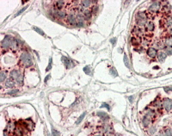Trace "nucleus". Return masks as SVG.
Segmentation results:
<instances>
[{
  "label": "nucleus",
  "mask_w": 172,
  "mask_h": 136,
  "mask_svg": "<svg viewBox=\"0 0 172 136\" xmlns=\"http://www.w3.org/2000/svg\"><path fill=\"white\" fill-rule=\"evenodd\" d=\"M101 108H107L109 110H110V106H109L108 103H103V104L101 105Z\"/></svg>",
  "instance_id": "36"
},
{
  "label": "nucleus",
  "mask_w": 172,
  "mask_h": 136,
  "mask_svg": "<svg viewBox=\"0 0 172 136\" xmlns=\"http://www.w3.org/2000/svg\"><path fill=\"white\" fill-rule=\"evenodd\" d=\"M97 116H99L103 121H107L109 119V116L106 114V113H104V112H102V111H99V112H97Z\"/></svg>",
  "instance_id": "23"
},
{
  "label": "nucleus",
  "mask_w": 172,
  "mask_h": 136,
  "mask_svg": "<svg viewBox=\"0 0 172 136\" xmlns=\"http://www.w3.org/2000/svg\"><path fill=\"white\" fill-rule=\"evenodd\" d=\"M91 11L93 16H97V13H98V5H97V3L92 5V7L91 8Z\"/></svg>",
  "instance_id": "25"
},
{
  "label": "nucleus",
  "mask_w": 172,
  "mask_h": 136,
  "mask_svg": "<svg viewBox=\"0 0 172 136\" xmlns=\"http://www.w3.org/2000/svg\"><path fill=\"white\" fill-rule=\"evenodd\" d=\"M97 2L96 1H87V0H83V1L80 2V5L84 8V9H89L90 7L91 8L93 5L97 4Z\"/></svg>",
  "instance_id": "17"
},
{
  "label": "nucleus",
  "mask_w": 172,
  "mask_h": 136,
  "mask_svg": "<svg viewBox=\"0 0 172 136\" xmlns=\"http://www.w3.org/2000/svg\"><path fill=\"white\" fill-rule=\"evenodd\" d=\"M83 17L85 18L86 21H89L90 19H91L93 15H92V12H91V11L90 9H85V11L83 13Z\"/></svg>",
  "instance_id": "22"
},
{
  "label": "nucleus",
  "mask_w": 172,
  "mask_h": 136,
  "mask_svg": "<svg viewBox=\"0 0 172 136\" xmlns=\"http://www.w3.org/2000/svg\"><path fill=\"white\" fill-rule=\"evenodd\" d=\"M53 136H59V133L57 130L53 129Z\"/></svg>",
  "instance_id": "38"
},
{
  "label": "nucleus",
  "mask_w": 172,
  "mask_h": 136,
  "mask_svg": "<svg viewBox=\"0 0 172 136\" xmlns=\"http://www.w3.org/2000/svg\"><path fill=\"white\" fill-rule=\"evenodd\" d=\"M166 58H167V55H166V53L163 51H158L157 55V60L158 62L163 63V61H165Z\"/></svg>",
  "instance_id": "19"
},
{
  "label": "nucleus",
  "mask_w": 172,
  "mask_h": 136,
  "mask_svg": "<svg viewBox=\"0 0 172 136\" xmlns=\"http://www.w3.org/2000/svg\"><path fill=\"white\" fill-rule=\"evenodd\" d=\"M167 35H172V29H168V30H167Z\"/></svg>",
  "instance_id": "40"
},
{
  "label": "nucleus",
  "mask_w": 172,
  "mask_h": 136,
  "mask_svg": "<svg viewBox=\"0 0 172 136\" xmlns=\"http://www.w3.org/2000/svg\"><path fill=\"white\" fill-rule=\"evenodd\" d=\"M49 78H50V75H48V76L46 78V79H45V83H47V79H48Z\"/></svg>",
  "instance_id": "42"
},
{
  "label": "nucleus",
  "mask_w": 172,
  "mask_h": 136,
  "mask_svg": "<svg viewBox=\"0 0 172 136\" xmlns=\"http://www.w3.org/2000/svg\"><path fill=\"white\" fill-rule=\"evenodd\" d=\"M152 121H153V119L149 115H147L146 113L143 115L142 123H143V126L145 127H148L151 124H152Z\"/></svg>",
  "instance_id": "11"
},
{
  "label": "nucleus",
  "mask_w": 172,
  "mask_h": 136,
  "mask_svg": "<svg viewBox=\"0 0 172 136\" xmlns=\"http://www.w3.org/2000/svg\"><path fill=\"white\" fill-rule=\"evenodd\" d=\"M4 136H10V135H9V133H8L7 131H5V133H4Z\"/></svg>",
  "instance_id": "41"
},
{
  "label": "nucleus",
  "mask_w": 172,
  "mask_h": 136,
  "mask_svg": "<svg viewBox=\"0 0 172 136\" xmlns=\"http://www.w3.org/2000/svg\"><path fill=\"white\" fill-rule=\"evenodd\" d=\"M27 8H28V6H25V7L22 8V9H21L20 11H17V14H16V15L14 16V17H18L19 15H21V14H22V13H23V11H26V9H27Z\"/></svg>",
  "instance_id": "34"
},
{
  "label": "nucleus",
  "mask_w": 172,
  "mask_h": 136,
  "mask_svg": "<svg viewBox=\"0 0 172 136\" xmlns=\"http://www.w3.org/2000/svg\"><path fill=\"white\" fill-rule=\"evenodd\" d=\"M164 91H165V92H170V91H172V86L164 87Z\"/></svg>",
  "instance_id": "37"
},
{
  "label": "nucleus",
  "mask_w": 172,
  "mask_h": 136,
  "mask_svg": "<svg viewBox=\"0 0 172 136\" xmlns=\"http://www.w3.org/2000/svg\"><path fill=\"white\" fill-rule=\"evenodd\" d=\"M163 52L166 53V55H172V47H166L163 50Z\"/></svg>",
  "instance_id": "31"
},
{
  "label": "nucleus",
  "mask_w": 172,
  "mask_h": 136,
  "mask_svg": "<svg viewBox=\"0 0 172 136\" xmlns=\"http://www.w3.org/2000/svg\"><path fill=\"white\" fill-rule=\"evenodd\" d=\"M123 60H124V64H125V65H126L127 68H129V69H130V63H129V59H128V57H127V55L126 53H124Z\"/></svg>",
  "instance_id": "27"
},
{
  "label": "nucleus",
  "mask_w": 172,
  "mask_h": 136,
  "mask_svg": "<svg viewBox=\"0 0 172 136\" xmlns=\"http://www.w3.org/2000/svg\"><path fill=\"white\" fill-rule=\"evenodd\" d=\"M157 53H158V51H157L156 48H154L153 47H151V46H150V47L147 48V50H146V54H147V56H148L149 58H151V59H155V58H157Z\"/></svg>",
  "instance_id": "13"
},
{
  "label": "nucleus",
  "mask_w": 172,
  "mask_h": 136,
  "mask_svg": "<svg viewBox=\"0 0 172 136\" xmlns=\"http://www.w3.org/2000/svg\"><path fill=\"white\" fill-rule=\"evenodd\" d=\"M171 11H172V6H171Z\"/></svg>",
  "instance_id": "45"
},
{
  "label": "nucleus",
  "mask_w": 172,
  "mask_h": 136,
  "mask_svg": "<svg viewBox=\"0 0 172 136\" xmlns=\"http://www.w3.org/2000/svg\"><path fill=\"white\" fill-rule=\"evenodd\" d=\"M162 106H163V109L167 111V112H170L172 110V99L170 98H163L162 100Z\"/></svg>",
  "instance_id": "7"
},
{
  "label": "nucleus",
  "mask_w": 172,
  "mask_h": 136,
  "mask_svg": "<svg viewBox=\"0 0 172 136\" xmlns=\"http://www.w3.org/2000/svg\"><path fill=\"white\" fill-rule=\"evenodd\" d=\"M151 47H153L154 48H156L157 50H159V51H163L164 48L166 47L163 41H162V39H159V40H155L154 41H152L151 43Z\"/></svg>",
  "instance_id": "9"
},
{
  "label": "nucleus",
  "mask_w": 172,
  "mask_h": 136,
  "mask_svg": "<svg viewBox=\"0 0 172 136\" xmlns=\"http://www.w3.org/2000/svg\"><path fill=\"white\" fill-rule=\"evenodd\" d=\"M34 65L32 55L28 51H22L18 59V65L20 68H29Z\"/></svg>",
  "instance_id": "1"
},
{
  "label": "nucleus",
  "mask_w": 172,
  "mask_h": 136,
  "mask_svg": "<svg viewBox=\"0 0 172 136\" xmlns=\"http://www.w3.org/2000/svg\"><path fill=\"white\" fill-rule=\"evenodd\" d=\"M163 136H172V129L169 127H166L162 131Z\"/></svg>",
  "instance_id": "24"
},
{
  "label": "nucleus",
  "mask_w": 172,
  "mask_h": 136,
  "mask_svg": "<svg viewBox=\"0 0 172 136\" xmlns=\"http://www.w3.org/2000/svg\"><path fill=\"white\" fill-rule=\"evenodd\" d=\"M77 12L75 11H71L70 13H68L67 17L65 18L66 23L71 26H77Z\"/></svg>",
  "instance_id": "5"
},
{
  "label": "nucleus",
  "mask_w": 172,
  "mask_h": 136,
  "mask_svg": "<svg viewBox=\"0 0 172 136\" xmlns=\"http://www.w3.org/2000/svg\"><path fill=\"white\" fill-rule=\"evenodd\" d=\"M52 58H50V59H49V64H48V65H47V69H46V72H48L49 70H51V68H52Z\"/></svg>",
  "instance_id": "35"
},
{
  "label": "nucleus",
  "mask_w": 172,
  "mask_h": 136,
  "mask_svg": "<svg viewBox=\"0 0 172 136\" xmlns=\"http://www.w3.org/2000/svg\"><path fill=\"white\" fill-rule=\"evenodd\" d=\"M161 23H163L162 28H164L167 30L172 29V16L171 15L166 16L163 20H161Z\"/></svg>",
  "instance_id": "6"
},
{
  "label": "nucleus",
  "mask_w": 172,
  "mask_h": 136,
  "mask_svg": "<svg viewBox=\"0 0 172 136\" xmlns=\"http://www.w3.org/2000/svg\"><path fill=\"white\" fill-rule=\"evenodd\" d=\"M149 18H148V14L147 11H137L135 14V23H136V26L140 27V28H144L145 25L146 24V23L148 22Z\"/></svg>",
  "instance_id": "3"
},
{
  "label": "nucleus",
  "mask_w": 172,
  "mask_h": 136,
  "mask_svg": "<svg viewBox=\"0 0 172 136\" xmlns=\"http://www.w3.org/2000/svg\"><path fill=\"white\" fill-rule=\"evenodd\" d=\"M157 131V127H156L155 126H151V127L149 128L148 133H149L150 135H154V133H156Z\"/></svg>",
  "instance_id": "28"
},
{
  "label": "nucleus",
  "mask_w": 172,
  "mask_h": 136,
  "mask_svg": "<svg viewBox=\"0 0 172 136\" xmlns=\"http://www.w3.org/2000/svg\"><path fill=\"white\" fill-rule=\"evenodd\" d=\"M33 29H34L35 31H36V32H37L39 35H42V36H45V33H44V31H43V30H41L40 28L34 26V27H33Z\"/></svg>",
  "instance_id": "29"
},
{
  "label": "nucleus",
  "mask_w": 172,
  "mask_h": 136,
  "mask_svg": "<svg viewBox=\"0 0 172 136\" xmlns=\"http://www.w3.org/2000/svg\"><path fill=\"white\" fill-rule=\"evenodd\" d=\"M4 85H5V88H7V89H13L15 86H16V85H17V83L15 82V80H13L11 78H8L5 81V83L3 84Z\"/></svg>",
  "instance_id": "16"
},
{
  "label": "nucleus",
  "mask_w": 172,
  "mask_h": 136,
  "mask_svg": "<svg viewBox=\"0 0 172 136\" xmlns=\"http://www.w3.org/2000/svg\"><path fill=\"white\" fill-rule=\"evenodd\" d=\"M85 115H86V113H85V112H83V114H82V115H80V117H79V118L77 119V121H76V124H77V125H78V124H79V123H80V122H81V121H83V119L84 118Z\"/></svg>",
  "instance_id": "33"
},
{
  "label": "nucleus",
  "mask_w": 172,
  "mask_h": 136,
  "mask_svg": "<svg viewBox=\"0 0 172 136\" xmlns=\"http://www.w3.org/2000/svg\"><path fill=\"white\" fill-rule=\"evenodd\" d=\"M67 4L68 1H53L52 6L56 10L61 11V10H65V8H67Z\"/></svg>",
  "instance_id": "8"
},
{
  "label": "nucleus",
  "mask_w": 172,
  "mask_h": 136,
  "mask_svg": "<svg viewBox=\"0 0 172 136\" xmlns=\"http://www.w3.org/2000/svg\"><path fill=\"white\" fill-rule=\"evenodd\" d=\"M93 136H102V135H100V134H95V135H93Z\"/></svg>",
  "instance_id": "43"
},
{
  "label": "nucleus",
  "mask_w": 172,
  "mask_h": 136,
  "mask_svg": "<svg viewBox=\"0 0 172 136\" xmlns=\"http://www.w3.org/2000/svg\"><path fill=\"white\" fill-rule=\"evenodd\" d=\"M162 2H159V1H152L151 3V5H149L148 7V10H147V14H148V18L150 19L151 18V16L153 17L154 15H157L161 7H162Z\"/></svg>",
  "instance_id": "4"
},
{
  "label": "nucleus",
  "mask_w": 172,
  "mask_h": 136,
  "mask_svg": "<svg viewBox=\"0 0 172 136\" xmlns=\"http://www.w3.org/2000/svg\"><path fill=\"white\" fill-rule=\"evenodd\" d=\"M162 41H163L165 47H172V35H169L166 34L162 37Z\"/></svg>",
  "instance_id": "15"
},
{
  "label": "nucleus",
  "mask_w": 172,
  "mask_h": 136,
  "mask_svg": "<svg viewBox=\"0 0 172 136\" xmlns=\"http://www.w3.org/2000/svg\"><path fill=\"white\" fill-rule=\"evenodd\" d=\"M83 72L87 74V75H91V74H92V70H91V67L90 66V65H87V66H85L84 68H83Z\"/></svg>",
  "instance_id": "26"
},
{
  "label": "nucleus",
  "mask_w": 172,
  "mask_h": 136,
  "mask_svg": "<svg viewBox=\"0 0 172 136\" xmlns=\"http://www.w3.org/2000/svg\"><path fill=\"white\" fill-rule=\"evenodd\" d=\"M8 74H9L8 71L2 69L1 73H0V82H1V84H4L5 81L8 79V78H7Z\"/></svg>",
  "instance_id": "21"
},
{
  "label": "nucleus",
  "mask_w": 172,
  "mask_h": 136,
  "mask_svg": "<svg viewBox=\"0 0 172 136\" xmlns=\"http://www.w3.org/2000/svg\"><path fill=\"white\" fill-rule=\"evenodd\" d=\"M144 29H145V31L146 32V34L152 33V32L155 30V24H154V23H153L151 20L148 21V22L146 23V24L145 25Z\"/></svg>",
  "instance_id": "12"
},
{
  "label": "nucleus",
  "mask_w": 172,
  "mask_h": 136,
  "mask_svg": "<svg viewBox=\"0 0 172 136\" xmlns=\"http://www.w3.org/2000/svg\"><path fill=\"white\" fill-rule=\"evenodd\" d=\"M141 41H142V40H141V38H139V37L133 36V37L131 38V44H132L133 47H139V46L141 45Z\"/></svg>",
  "instance_id": "18"
},
{
  "label": "nucleus",
  "mask_w": 172,
  "mask_h": 136,
  "mask_svg": "<svg viewBox=\"0 0 172 136\" xmlns=\"http://www.w3.org/2000/svg\"><path fill=\"white\" fill-rule=\"evenodd\" d=\"M9 75H10V78H11L13 80H15V82L17 83V85L23 86V81H24V76H23V73L21 70L20 67L19 68H12L9 73Z\"/></svg>",
  "instance_id": "2"
},
{
  "label": "nucleus",
  "mask_w": 172,
  "mask_h": 136,
  "mask_svg": "<svg viewBox=\"0 0 172 136\" xmlns=\"http://www.w3.org/2000/svg\"><path fill=\"white\" fill-rule=\"evenodd\" d=\"M110 136H118V135H113V134H112V135H110Z\"/></svg>",
  "instance_id": "44"
},
{
  "label": "nucleus",
  "mask_w": 172,
  "mask_h": 136,
  "mask_svg": "<svg viewBox=\"0 0 172 136\" xmlns=\"http://www.w3.org/2000/svg\"><path fill=\"white\" fill-rule=\"evenodd\" d=\"M109 73H110V74H111L113 77H117V76H118V73L116 72V70H115V67H110Z\"/></svg>",
  "instance_id": "30"
},
{
  "label": "nucleus",
  "mask_w": 172,
  "mask_h": 136,
  "mask_svg": "<svg viewBox=\"0 0 172 136\" xmlns=\"http://www.w3.org/2000/svg\"><path fill=\"white\" fill-rule=\"evenodd\" d=\"M132 34H133V36L141 38V37L145 35V32H144V30L142 29V28L138 27V26H134V27L133 28V29H132Z\"/></svg>",
  "instance_id": "10"
},
{
  "label": "nucleus",
  "mask_w": 172,
  "mask_h": 136,
  "mask_svg": "<svg viewBox=\"0 0 172 136\" xmlns=\"http://www.w3.org/2000/svg\"><path fill=\"white\" fill-rule=\"evenodd\" d=\"M18 92H19V90H18V89H11V90L10 91H8L7 93H8L9 95L16 96Z\"/></svg>",
  "instance_id": "32"
},
{
  "label": "nucleus",
  "mask_w": 172,
  "mask_h": 136,
  "mask_svg": "<svg viewBox=\"0 0 172 136\" xmlns=\"http://www.w3.org/2000/svg\"><path fill=\"white\" fill-rule=\"evenodd\" d=\"M116 40H117L116 38H112V39H110V42H111V43H112V44L115 46V43H116Z\"/></svg>",
  "instance_id": "39"
},
{
  "label": "nucleus",
  "mask_w": 172,
  "mask_h": 136,
  "mask_svg": "<svg viewBox=\"0 0 172 136\" xmlns=\"http://www.w3.org/2000/svg\"><path fill=\"white\" fill-rule=\"evenodd\" d=\"M61 61L63 62L64 65L65 66L66 69H70V68H71V61L65 56H62L61 57Z\"/></svg>",
  "instance_id": "20"
},
{
  "label": "nucleus",
  "mask_w": 172,
  "mask_h": 136,
  "mask_svg": "<svg viewBox=\"0 0 172 136\" xmlns=\"http://www.w3.org/2000/svg\"><path fill=\"white\" fill-rule=\"evenodd\" d=\"M85 18L83 17V14H78L77 13V27L78 28H83L85 26Z\"/></svg>",
  "instance_id": "14"
}]
</instances>
